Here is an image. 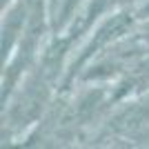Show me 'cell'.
<instances>
[{
    "label": "cell",
    "mask_w": 149,
    "mask_h": 149,
    "mask_svg": "<svg viewBox=\"0 0 149 149\" xmlns=\"http://www.w3.org/2000/svg\"><path fill=\"white\" fill-rule=\"evenodd\" d=\"M87 0H60L56 7V11L51 13V27H54V33H62L71 25V20L76 18V13L82 9Z\"/></svg>",
    "instance_id": "obj_1"
},
{
    "label": "cell",
    "mask_w": 149,
    "mask_h": 149,
    "mask_svg": "<svg viewBox=\"0 0 149 149\" xmlns=\"http://www.w3.org/2000/svg\"><path fill=\"white\" fill-rule=\"evenodd\" d=\"M0 2H2V7H7L9 2H11V0H0Z\"/></svg>",
    "instance_id": "obj_3"
},
{
    "label": "cell",
    "mask_w": 149,
    "mask_h": 149,
    "mask_svg": "<svg viewBox=\"0 0 149 149\" xmlns=\"http://www.w3.org/2000/svg\"><path fill=\"white\" fill-rule=\"evenodd\" d=\"M58 2H60V0H49V13H54V11H56Z\"/></svg>",
    "instance_id": "obj_2"
}]
</instances>
